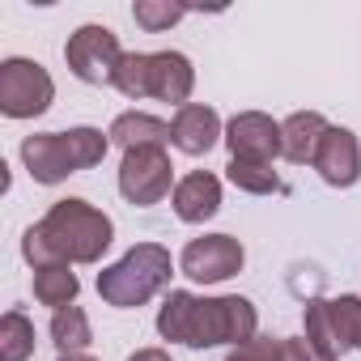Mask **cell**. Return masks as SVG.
<instances>
[{
	"label": "cell",
	"instance_id": "obj_20",
	"mask_svg": "<svg viewBox=\"0 0 361 361\" xmlns=\"http://www.w3.org/2000/svg\"><path fill=\"white\" fill-rule=\"evenodd\" d=\"M35 353V323L22 310H9L0 319V361H26Z\"/></svg>",
	"mask_w": 361,
	"mask_h": 361
},
{
	"label": "cell",
	"instance_id": "obj_19",
	"mask_svg": "<svg viewBox=\"0 0 361 361\" xmlns=\"http://www.w3.org/2000/svg\"><path fill=\"white\" fill-rule=\"evenodd\" d=\"M226 174H230V183H234L238 192H251V196H272V192H281V174H276L268 161H243V157H230Z\"/></svg>",
	"mask_w": 361,
	"mask_h": 361
},
{
	"label": "cell",
	"instance_id": "obj_1",
	"mask_svg": "<svg viewBox=\"0 0 361 361\" xmlns=\"http://www.w3.org/2000/svg\"><path fill=\"white\" fill-rule=\"evenodd\" d=\"M259 314L247 298L226 293V298H196L188 289H170L161 310H157V331L161 340L188 344V348H213V344H234L243 348L255 340Z\"/></svg>",
	"mask_w": 361,
	"mask_h": 361
},
{
	"label": "cell",
	"instance_id": "obj_12",
	"mask_svg": "<svg viewBox=\"0 0 361 361\" xmlns=\"http://www.w3.org/2000/svg\"><path fill=\"white\" fill-rule=\"evenodd\" d=\"M221 115L204 102H188V106H178L174 119H170V145L178 153H188V157H204L217 140H221Z\"/></svg>",
	"mask_w": 361,
	"mask_h": 361
},
{
	"label": "cell",
	"instance_id": "obj_6",
	"mask_svg": "<svg viewBox=\"0 0 361 361\" xmlns=\"http://www.w3.org/2000/svg\"><path fill=\"white\" fill-rule=\"evenodd\" d=\"M123 56L128 51L119 47L111 26H81L64 43V60H68L73 77L85 81V85H115V73H119Z\"/></svg>",
	"mask_w": 361,
	"mask_h": 361
},
{
	"label": "cell",
	"instance_id": "obj_21",
	"mask_svg": "<svg viewBox=\"0 0 361 361\" xmlns=\"http://www.w3.org/2000/svg\"><path fill=\"white\" fill-rule=\"evenodd\" d=\"M132 18H136V26H145V30H170L174 22H183L188 18V9L183 5H153V0H136L132 5Z\"/></svg>",
	"mask_w": 361,
	"mask_h": 361
},
{
	"label": "cell",
	"instance_id": "obj_22",
	"mask_svg": "<svg viewBox=\"0 0 361 361\" xmlns=\"http://www.w3.org/2000/svg\"><path fill=\"white\" fill-rule=\"evenodd\" d=\"M281 361H336L327 348H319L310 336H289L281 340Z\"/></svg>",
	"mask_w": 361,
	"mask_h": 361
},
{
	"label": "cell",
	"instance_id": "obj_23",
	"mask_svg": "<svg viewBox=\"0 0 361 361\" xmlns=\"http://www.w3.org/2000/svg\"><path fill=\"white\" fill-rule=\"evenodd\" d=\"M226 361H281V340H272V336H255V340H247L243 348H234Z\"/></svg>",
	"mask_w": 361,
	"mask_h": 361
},
{
	"label": "cell",
	"instance_id": "obj_8",
	"mask_svg": "<svg viewBox=\"0 0 361 361\" xmlns=\"http://www.w3.org/2000/svg\"><path fill=\"white\" fill-rule=\"evenodd\" d=\"M306 336L319 348H327L331 357H344L348 348H361V298L344 293V298L310 302L306 306Z\"/></svg>",
	"mask_w": 361,
	"mask_h": 361
},
{
	"label": "cell",
	"instance_id": "obj_13",
	"mask_svg": "<svg viewBox=\"0 0 361 361\" xmlns=\"http://www.w3.org/2000/svg\"><path fill=\"white\" fill-rule=\"evenodd\" d=\"M314 170L323 174L327 188H353L361 178V145L348 128H327L319 153H314Z\"/></svg>",
	"mask_w": 361,
	"mask_h": 361
},
{
	"label": "cell",
	"instance_id": "obj_25",
	"mask_svg": "<svg viewBox=\"0 0 361 361\" xmlns=\"http://www.w3.org/2000/svg\"><path fill=\"white\" fill-rule=\"evenodd\" d=\"M56 361H94V357H90V353H60Z\"/></svg>",
	"mask_w": 361,
	"mask_h": 361
},
{
	"label": "cell",
	"instance_id": "obj_7",
	"mask_svg": "<svg viewBox=\"0 0 361 361\" xmlns=\"http://www.w3.org/2000/svg\"><path fill=\"white\" fill-rule=\"evenodd\" d=\"M56 81L35 60H5L0 64V111L9 119H35L51 106Z\"/></svg>",
	"mask_w": 361,
	"mask_h": 361
},
{
	"label": "cell",
	"instance_id": "obj_2",
	"mask_svg": "<svg viewBox=\"0 0 361 361\" xmlns=\"http://www.w3.org/2000/svg\"><path fill=\"white\" fill-rule=\"evenodd\" d=\"M115 243V226L102 209L90 200H56L43 221H35L22 238V255L43 268V264H98L106 247Z\"/></svg>",
	"mask_w": 361,
	"mask_h": 361
},
{
	"label": "cell",
	"instance_id": "obj_4",
	"mask_svg": "<svg viewBox=\"0 0 361 361\" xmlns=\"http://www.w3.org/2000/svg\"><path fill=\"white\" fill-rule=\"evenodd\" d=\"M115 90L123 98H157V102L188 106L196 90V68L183 51H149V56L128 51L115 73Z\"/></svg>",
	"mask_w": 361,
	"mask_h": 361
},
{
	"label": "cell",
	"instance_id": "obj_14",
	"mask_svg": "<svg viewBox=\"0 0 361 361\" xmlns=\"http://www.w3.org/2000/svg\"><path fill=\"white\" fill-rule=\"evenodd\" d=\"M170 204H174L178 221H188V226H200V221L217 217V209H221V183H217V174L192 170L188 178H178Z\"/></svg>",
	"mask_w": 361,
	"mask_h": 361
},
{
	"label": "cell",
	"instance_id": "obj_17",
	"mask_svg": "<svg viewBox=\"0 0 361 361\" xmlns=\"http://www.w3.org/2000/svg\"><path fill=\"white\" fill-rule=\"evenodd\" d=\"M77 293H81V281L73 272V264H43L35 268V298L51 310H64V306H77Z\"/></svg>",
	"mask_w": 361,
	"mask_h": 361
},
{
	"label": "cell",
	"instance_id": "obj_10",
	"mask_svg": "<svg viewBox=\"0 0 361 361\" xmlns=\"http://www.w3.org/2000/svg\"><path fill=\"white\" fill-rule=\"evenodd\" d=\"M247 264V251L238 238L230 234H204V238H192L183 247V259H178V268H183V276L200 281V285H217V281H230L238 276Z\"/></svg>",
	"mask_w": 361,
	"mask_h": 361
},
{
	"label": "cell",
	"instance_id": "obj_24",
	"mask_svg": "<svg viewBox=\"0 0 361 361\" xmlns=\"http://www.w3.org/2000/svg\"><path fill=\"white\" fill-rule=\"evenodd\" d=\"M128 361H170V353H161V348H136Z\"/></svg>",
	"mask_w": 361,
	"mask_h": 361
},
{
	"label": "cell",
	"instance_id": "obj_9",
	"mask_svg": "<svg viewBox=\"0 0 361 361\" xmlns=\"http://www.w3.org/2000/svg\"><path fill=\"white\" fill-rule=\"evenodd\" d=\"M174 183V166H170V153L166 149H128L123 161H119V192L128 204L136 209H149L170 192Z\"/></svg>",
	"mask_w": 361,
	"mask_h": 361
},
{
	"label": "cell",
	"instance_id": "obj_11",
	"mask_svg": "<svg viewBox=\"0 0 361 361\" xmlns=\"http://www.w3.org/2000/svg\"><path fill=\"white\" fill-rule=\"evenodd\" d=\"M226 145H230V157L272 166V157L281 153V123L264 111H243L226 123Z\"/></svg>",
	"mask_w": 361,
	"mask_h": 361
},
{
	"label": "cell",
	"instance_id": "obj_3",
	"mask_svg": "<svg viewBox=\"0 0 361 361\" xmlns=\"http://www.w3.org/2000/svg\"><path fill=\"white\" fill-rule=\"evenodd\" d=\"M111 136H102L98 128H68V132H35L22 140V161L30 170L35 183L51 188L64 183L68 174L90 170L106 157Z\"/></svg>",
	"mask_w": 361,
	"mask_h": 361
},
{
	"label": "cell",
	"instance_id": "obj_5",
	"mask_svg": "<svg viewBox=\"0 0 361 361\" xmlns=\"http://www.w3.org/2000/svg\"><path fill=\"white\" fill-rule=\"evenodd\" d=\"M170 285V251L157 243H136L119 264L98 272V293L106 306L132 310L145 306L153 293H161Z\"/></svg>",
	"mask_w": 361,
	"mask_h": 361
},
{
	"label": "cell",
	"instance_id": "obj_15",
	"mask_svg": "<svg viewBox=\"0 0 361 361\" xmlns=\"http://www.w3.org/2000/svg\"><path fill=\"white\" fill-rule=\"evenodd\" d=\"M327 128H331V123H327L319 111H298V115H289V119L281 123V157L293 161V166H306V161L314 166V153H319Z\"/></svg>",
	"mask_w": 361,
	"mask_h": 361
},
{
	"label": "cell",
	"instance_id": "obj_16",
	"mask_svg": "<svg viewBox=\"0 0 361 361\" xmlns=\"http://www.w3.org/2000/svg\"><path fill=\"white\" fill-rule=\"evenodd\" d=\"M111 145H119L123 153L128 149H161L166 140H170V123H161V119H153V115H145V111H123L115 123H111Z\"/></svg>",
	"mask_w": 361,
	"mask_h": 361
},
{
	"label": "cell",
	"instance_id": "obj_18",
	"mask_svg": "<svg viewBox=\"0 0 361 361\" xmlns=\"http://www.w3.org/2000/svg\"><path fill=\"white\" fill-rule=\"evenodd\" d=\"M90 340H94V331H90V319L81 306H64L51 314V344L60 353H85Z\"/></svg>",
	"mask_w": 361,
	"mask_h": 361
}]
</instances>
